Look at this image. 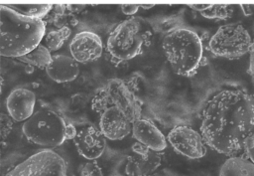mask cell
<instances>
[{
  "instance_id": "obj_30",
  "label": "cell",
  "mask_w": 254,
  "mask_h": 176,
  "mask_svg": "<svg viewBox=\"0 0 254 176\" xmlns=\"http://www.w3.org/2000/svg\"><path fill=\"white\" fill-rule=\"evenodd\" d=\"M154 4H140V8H144V9H150L152 7H154Z\"/></svg>"
},
{
  "instance_id": "obj_23",
  "label": "cell",
  "mask_w": 254,
  "mask_h": 176,
  "mask_svg": "<svg viewBox=\"0 0 254 176\" xmlns=\"http://www.w3.org/2000/svg\"><path fill=\"white\" fill-rule=\"evenodd\" d=\"M110 106H112V104L104 88L94 95L92 99V109L102 113L105 109H107Z\"/></svg>"
},
{
  "instance_id": "obj_10",
  "label": "cell",
  "mask_w": 254,
  "mask_h": 176,
  "mask_svg": "<svg viewBox=\"0 0 254 176\" xmlns=\"http://www.w3.org/2000/svg\"><path fill=\"white\" fill-rule=\"evenodd\" d=\"M68 48L70 57L77 63L93 62L99 59L103 52L101 38L91 31H82L75 34Z\"/></svg>"
},
{
  "instance_id": "obj_22",
  "label": "cell",
  "mask_w": 254,
  "mask_h": 176,
  "mask_svg": "<svg viewBox=\"0 0 254 176\" xmlns=\"http://www.w3.org/2000/svg\"><path fill=\"white\" fill-rule=\"evenodd\" d=\"M234 10V6L230 4H210L209 8L201 12V16L207 19L224 20L229 18Z\"/></svg>"
},
{
  "instance_id": "obj_17",
  "label": "cell",
  "mask_w": 254,
  "mask_h": 176,
  "mask_svg": "<svg viewBox=\"0 0 254 176\" xmlns=\"http://www.w3.org/2000/svg\"><path fill=\"white\" fill-rule=\"evenodd\" d=\"M218 176H254V164L245 157L233 156L222 164Z\"/></svg>"
},
{
  "instance_id": "obj_8",
  "label": "cell",
  "mask_w": 254,
  "mask_h": 176,
  "mask_svg": "<svg viewBox=\"0 0 254 176\" xmlns=\"http://www.w3.org/2000/svg\"><path fill=\"white\" fill-rule=\"evenodd\" d=\"M65 162L51 149L39 151L14 167L5 176H65Z\"/></svg>"
},
{
  "instance_id": "obj_19",
  "label": "cell",
  "mask_w": 254,
  "mask_h": 176,
  "mask_svg": "<svg viewBox=\"0 0 254 176\" xmlns=\"http://www.w3.org/2000/svg\"><path fill=\"white\" fill-rule=\"evenodd\" d=\"M19 61L27 63L29 65L38 67V68H45L51 63L52 55L48 48L42 44L37 46L34 50L29 52L28 54L18 58Z\"/></svg>"
},
{
  "instance_id": "obj_13",
  "label": "cell",
  "mask_w": 254,
  "mask_h": 176,
  "mask_svg": "<svg viewBox=\"0 0 254 176\" xmlns=\"http://www.w3.org/2000/svg\"><path fill=\"white\" fill-rule=\"evenodd\" d=\"M99 130L106 139L120 140L131 132L132 123L115 106H110L101 113Z\"/></svg>"
},
{
  "instance_id": "obj_18",
  "label": "cell",
  "mask_w": 254,
  "mask_h": 176,
  "mask_svg": "<svg viewBox=\"0 0 254 176\" xmlns=\"http://www.w3.org/2000/svg\"><path fill=\"white\" fill-rule=\"evenodd\" d=\"M153 32L168 35L180 28L185 27V19L182 13L157 16L148 21Z\"/></svg>"
},
{
  "instance_id": "obj_24",
  "label": "cell",
  "mask_w": 254,
  "mask_h": 176,
  "mask_svg": "<svg viewBox=\"0 0 254 176\" xmlns=\"http://www.w3.org/2000/svg\"><path fill=\"white\" fill-rule=\"evenodd\" d=\"M79 176H103L101 167L95 160H89L81 165L79 169Z\"/></svg>"
},
{
  "instance_id": "obj_1",
  "label": "cell",
  "mask_w": 254,
  "mask_h": 176,
  "mask_svg": "<svg viewBox=\"0 0 254 176\" xmlns=\"http://www.w3.org/2000/svg\"><path fill=\"white\" fill-rule=\"evenodd\" d=\"M199 130L204 143L213 150L237 156L254 131V94L241 89L219 91L204 107Z\"/></svg>"
},
{
  "instance_id": "obj_27",
  "label": "cell",
  "mask_w": 254,
  "mask_h": 176,
  "mask_svg": "<svg viewBox=\"0 0 254 176\" xmlns=\"http://www.w3.org/2000/svg\"><path fill=\"white\" fill-rule=\"evenodd\" d=\"M250 60H249V72L254 77V39L250 47Z\"/></svg>"
},
{
  "instance_id": "obj_3",
  "label": "cell",
  "mask_w": 254,
  "mask_h": 176,
  "mask_svg": "<svg viewBox=\"0 0 254 176\" xmlns=\"http://www.w3.org/2000/svg\"><path fill=\"white\" fill-rule=\"evenodd\" d=\"M162 47L171 68L179 76L192 77L201 66L203 42L191 29L183 27L166 35Z\"/></svg>"
},
{
  "instance_id": "obj_11",
  "label": "cell",
  "mask_w": 254,
  "mask_h": 176,
  "mask_svg": "<svg viewBox=\"0 0 254 176\" xmlns=\"http://www.w3.org/2000/svg\"><path fill=\"white\" fill-rule=\"evenodd\" d=\"M72 140L77 152L87 160L99 158L106 147V138L99 128L93 125H85L75 129Z\"/></svg>"
},
{
  "instance_id": "obj_32",
  "label": "cell",
  "mask_w": 254,
  "mask_h": 176,
  "mask_svg": "<svg viewBox=\"0 0 254 176\" xmlns=\"http://www.w3.org/2000/svg\"><path fill=\"white\" fill-rule=\"evenodd\" d=\"M253 78H254V77H253Z\"/></svg>"
},
{
  "instance_id": "obj_26",
  "label": "cell",
  "mask_w": 254,
  "mask_h": 176,
  "mask_svg": "<svg viewBox=\"0 0 254 176\" xmlns=\"http://www.w3.org/2000/svg\"><path fill=\"white\" fill-rule=\"evenodd\" d=\"M139 8H140V5H138V4H123V5H121L122 12L125 15L131 16V17L137 13Z\"/></svg>"
},
{
  "instance_id": "obj_2",
  "label": "cell",
  "mask_w": 254,
  "mask_h": 176,
  "mask_svg": "<svg viewBox=\"0 0 254 176\" xmlns=\"http://www.w3.org/2000/svg\"><path fill=\"white\" fill-rule=\"evenodd\" d=\"M42 19L23 16L7 5L0 7V55L20 58L40 45L45 35Z\"/></svg>"
},
{
  "instance_id": "obj_6",
  "label": "cell",
  "mask_w": 254,
  "mask_h": 176,
  "mask_svg": "<svg viewBox=\"0 0 254 176\" xmlns=\"http://www.w3.org/2000/svg\"><path fill=\"white\" fill-rule=\"evenodd\" d=\"M252 39L240 24L223 25L208 41V49L215 57L239 59L250 51Z\"/></svg>"
},
{
  "instance_id": "obj_25",
  "label": "cell",
  "mask_w": 254,
  "mask_h": 176,
  "mask_svg": "<svg viewBox=\"0 0 254 176\" xmlns=\"http://www.w3.org/2000/svg\"><path fill=\"white\" fill-rule=\"evenodd\" d=\"M243 151L246 155L245 158L254 164V131L245 139L243 144Z\"/></svg>"
},
{
  "instance_id": "obj_16",
  "label": "cell",
  "mask_w": 254,
  "mask_h": 176,
  "mask_svg": "<svg viewBox=\"0 0 254 176\" xmlns=\"http://www.w3.org/2000/svg\"><path fill=\"white\" fill-rule=\"evenodd\" d=\"M46 73L56 83H68L77 78L79 66L71 57L59 54L52 56L51 63L46 67Z\"/></svg>"
},
{
  "instance_id": "obj_31",
  "label": "cell",
  "mask_w": 254,
  "mask_h": 176,
  "mask_svg": "<svg viewBox=\"0 0 254 176\" xmlns=\"http://www.w3.org/2000/svg\"><path fill=\"white\" fill-rule=\"evenodd\" d=\"M116 176H120V175H116Z\"/></svg>"
},
{
  "instance_id": "obj_14",
  "label": "cell",
  "mask_w": 254,
  "mask_h": 176,
  "mask_svg": "<svg viewBox=\"0 0 254 176\" xmlns=\"http://www.w3.org/2000/svg\"><path fill=\"white\" fill-rule=\"evenodd\" d=\"M133 138L140 144L157 153L167 148L168 141L163 132L149 119L141 117L132 123Z\"/></svg>"
},
{
  "instance_id": "obj_4",
  "label": "cell",
  "mask_w": 254,
  "mask_h": 176,
  "mask_svg": "<svg viewBox=\"0 0 254 176\" xmlns=\"http://www.w3.org/2000/svg\"><path fill=\"white\" fill-rule=\"evenodd\" d=\"M153 33L148 21L132 16L113 28L107 38L106 50L116 63L129 61L150 46Z\"/></svg>"
},
{
  "instance_id": "obj_7",
  "label": "cell",
  "mask_w": 254,
  "mask_h": 176,
  "mask_svg": "<svg viewBox=\"0 0 254 176\" xmlns=\"http://www.w3.org/2000/svg\"><path fill=\"white\" fill-rule=\"evenodd\" d=\"M138 83L136 77L127 80L111 79L105 87L112 106L120 110L131 123L142 117L143 102L137 95L139 91Z\"/></svg>"
},
{
  "instance_id": "obj_5",
  "label": "cell",
  "mask_w": 254,
  "mask_h": 176,
  "mask_svg": "<svg viewBox=\"0 0 254 176\" xmlns=\"http://www.w3.org/2000/svg\"><path fill=\"white\" fill-rule=\"evenodd\" d=\"M22 131L30 142L49 149L64 142L67 126L64 118L56 111L41 109L24 121Z\"/></svg>"
},
{
  "instance_id": "obj_15",
  "label": "cell",
  "mask_w": 254,
  "mask_h": 176,
  "mask_svg": "<svg viewBox=\"0 0 254 176\" xmlns=\"http://www.w3.org/2000/svg\"><path fill=\"white\" fill-rule=\"evenodd\" d=\"M36 105V94L28 88H15L6 98V108L10 116L20 122L27 120L33 113Z\"/></svg>"
},
{
  "instance_id": "obj_29",
  "label": "cell",
  "mask_w": 254,
  "mask_h": 176,
  "mask_svg": "<svg viewBox=\"0 0 254 176\" xmlns=\"http://www.w3.org/2000/svg\"><path fill=\"white\" fill-rule=\"evenodd\" d=\"M242 11L244 13V15L249 16L254 12V5H250V4H242L241 5Z\"/></svg>"
},
{
  "instance_id": "obj_28",
  "label": "cell",
  "mask_w": 254,
  "mask_h": 176,
  "mask_svg": "<svg viewBox=\"0 0 254 176\" xmlns=\"http://www.w3.org/2000/svg\"><path fill=\"white\" fill-rule=\"evenodd\" d=\"M190 8H191L192 10H195V11H198L199 13L205 11L206 9L209 8L210 4H189L188 5Z\"/></svg>"
},
{
  "instance_id": "obj_12",
  "label": "cell",
  "mask_w": 254,
  "mask_h": 176,
  "mask_svg": "<svg viewBox=\"0 0 254 176\" xmlns=\"http://www.w3.org/2000/svg\"><path fill=\"white\" fill-rule=\"evenodd\" d=\"M132 150L134 154L127 157L125 165L126 176H149L161 165L160 154L139 142L132 146Z\"/></svg>"
},
{
  "instance_id": "obj_9",
  "label": "cell",
  "mask_w": 254,
  "mask_h": 176,
  "mask_svg": "<svg viewBox=\"0 0 254 176\" xmlns=\"http://www.w3.org/2000/svg\"><path fill=\"white\" fill-rule=\"evenodd\" d=\"M167 141L176 152L190 159H199L206 154V144L200 133L188 125L175 126L168 133Z\"/></svg>"
},
{
  "instance_id": "obj_20",
  "label": "cell",
  "mask_w": 254,
  "mask_h": 176,
  "mask_svg": "<svg viewBox=\"0 0 254 176\" xmlns=\"http://www.w3.org/2000/svg\"><path fill=\"white\" fill-rule=\"evenodd\" d=\"M7 6L23 16L35 19H42L52 8L50 4H9Z\"/></svg>"
},
{
  "instance_id": "obj_21",
  "label": "cell",
  "mask_w": 254,
  "mask_h": 176,
  "mask_svg": "<svg viewBox=\"0 0 254 176\" xmlns=\"http://www.w3.org/2000/svg\"><path fill=\"white\" fill-rule=\"evenodd\" d=\"M69 35H70V29L67 28V27H63L61 29L51 31L45 37L46 47L48 48V50L50 52L51 51H57L68 39Z\"/></svg>"
}]
</instances>
